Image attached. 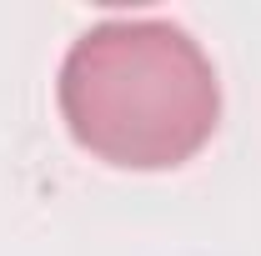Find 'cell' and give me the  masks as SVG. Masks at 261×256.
Wrapping results in <instances>:
<instances>
[{"label": "cell", "mask_w": 261, "mask_h": 256, "mask_svg": "<svg viewBox=\"0 0 261 256\" xmlns=\"http://www.w3.org/2000/svg\"><path fill=\"white\" fill-rule=\"evenodd\" d=\"M56 100L70 136L121 171L186 166L221 121L216 65L171 20H100L75 35Z\"/></svg>", "instance_id": "obj_1"}]
</instances>
